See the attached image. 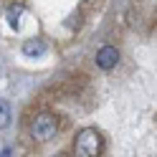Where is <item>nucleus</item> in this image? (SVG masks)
<instances>
[{
    "mask_svg": "<svg viewBox=\"0 0 157 157\" xmlns=\"http://www.w3.org/2000/svg\"><path fill=\"white\" fill-rule=\"evenodd\" d=\"M104 152V137L94 127H84L74 137V155L76 157H99Z\"/></svg>",
    "mask_w": 157,
    "mask_h": 157,
    "instance_id": "1",
    "label": "nucleus"
},
{
    "mask_svg": "<svg viewBox=\"0 0 157 157\" xmlns=\"http://www.w3.org/2000/svg\"><path fill=\"white\" fill-rule=\"evenodd\" d=\"M58 134V117L51 112H38L31 119V137L36 142H51Z\"/></svg>",
    "mask_w": 157,
    "mask_h": 157,
    "instance_id": "2",
    "label": "nucleus"
},
{
    "mask_svg": "<svg viewBox=\"0 0 157 157\" xmlns=\"http://www.w3.org/2000/svg\"><path fill=\"white\" fill-rule=\"evenodd\" d=\"M96 66L101 68V71H112V68L119 63V51H117V46H101L99 51H96Z\"/></svg>",
    "mask_w": 157,
    "mask_h": 157,
    "instance_id": "3",
    "label": "nucleus"
},
{
    "mask_svg": "<svg viewBox=\"0 0 157 157\" xmlns=\"http://www.w3.org/2000/svg\"><path fill=\"white\" fill-rule=\"evenodd\" d=\"M23 10H25V8H23L21 3H15V5L8 8V23H10L13 28H18V18L23 15Z\"/></svg>",
    "mask_w": 157,
    "mask_h": 157,
    "instance_id": "4",
    "label": "nucleus"
},
{
    "mask_svg": "<svg viewBox=\"0 0 157 157\" xmlns=\"http://www.w3.org/2000/svg\"><path fill=\"white\" fill-rule=\"evenodd\" d=\"M43 51H46L43 41H28L23 46V53H28V56H38V53H43Z\"/></svg>",
    "mask_w": 157,
    "mask_h": 157,
    "instance_id": "5",
    "label": "nucleus"
},
{
    "mask_svg": "<svg viewBox=\"0 0 157 157\" xmlns=\"http://www.w3.org/2000/svg\"><path fill=\"white\" fill-rule=\"evenodd\" d=\"M8 124H10V106L8 101H0V129H5Z\"/></svg>",
    "mask_w": 157,
    "mask_h": 157,
    "instance_id": "6",
    "label": "nucleus"
}]
</instances>
